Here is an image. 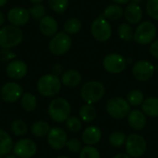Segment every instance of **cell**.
Here are the masks:
<instances>
[{
	"label": "cell",
	"mask_w": 158,
	"mask_h": 158,
	"mask_svg": "<svg viewBox=\"0 0 158 158\" xmlns=\"http://www.w3.org/2000/svg\"><path fill=\"white\" fill-rule=\"evenodd\" d=\"M62 82L58 76L49 73L44 74L39 78L37 81V91L44 97H52L56 95L61 90Z\"/></svg>",
	"instance_id": "obj_1"
},
{
	"label": "cell",
	"mask_w": 158,
	"mask_h": 158,
	"mask_svg": "<svg viewBox=\"0 0 158 158\" xmlns=\"http://www.w3.org/2000/svg\"><path fill=\"white\" fill-rule=\"evenodd\" d=\"M23 32L19 27L6 25L0 29V47L2 49H11L21 44Z\"/></svg>",
	"instance_id": "obj_2"
},
{
	"label": "cell",
	"mask_w": 158,
	"mask_h": 158,
	"mask_svg": "<svg viewBox=\"0 0 158 158\" xmlns=\"http://www.w3.org/2000/svg\"><path fill=\"white\" fill-rule=\"evenodd\" d=\"M49 118L57 123L66 121L71 113V107L68 100L62 97L53 99L47 108Z\"/></svg>",
	"instance_id": "obj_3"
},
{
	"label": "cell",
	"mask_w": 158,
	"mask_h": 158,
	"mask_svg": "<svg viewBox=\"0 0 158 158\" xmlns=\"http://www.w3.org/2000/svg\"><path fill=\"white\" fill-rule=\"evenodd\" d=\"M106 89L103 83L100 81H92L86 82L82 86L81 90V96L87 104L93 105L99 102L103 98Z\"/></svg>",
	"instance_id": "obj_4"
},
{
	"label": "cell",
	"mask_w": 158,
	"mask_h": 158,
	"mask_svg": "<svg viewBox=\"0 0 158 158\" xmlns=\"http://www.w3.org/2000/svg\"><path fill=\"white\" fill-rule=\"evenodd\" d=\"M72 40L70 36L64 32H57L55 34L49 42V51L55 56H62L66 54L71 47Z\"/></svg>",
	"instance_id": "obj_5"
},
{
	"label": "cell",
	"mask_w": 158,
	"mask_h": 158,
	"mask_svg": "<svg viewBox=\"0 0 158 158\" xmlns=\"http://www.w3.org/2000/svg\"><path fill=\"white\" fill-rule=\"evenodd\" d=\"M106 111L115 119H121L131 112V106L127 100L121 97H113L107 101Z\"/></svg>",
	"instance_id": "obj_6"
},
{
	"label": "cell",
	"mask_w": 158,
	"mask_h": 158,
	"mask_svg": "<svg viewBox=\"0 0 158 158\" xmlns=\"http://www.w3.org/2000/svg\"><path fill=\"white\" fill-rule=\"evenodd\" d=\"M125 145L128 156L133 158L143 156L147 148L145 139L136 133H132L127 138Z\"/></svg>",
	"instance_id": "obj_7"
},
{
	"label": "cell",
	"mask_w": 158,
	"mask_h": 158,
	"mask_svg": "<svg viewBox=\"0 0 158 158\" xmlns=\"http://www.w3.org/2000/svg\"><path fill=\"white\" fill-rule=\"evenodd\" d=\"M91 32L96 41L106 42L111 37L112 28L110 23L104 17H99L93 21L91 25Z\"/></svg>",
	"instance_id": "obj_8"
},
{
	"label": "cell",
	"mask_w": 158,
	"mask_h": 158,
	"mask_svg": "<svg viewBox=\"0 0 158 158\" xmlns=\"http://www.w3.org/2000/svg\"><path fill=\"white\" fill-rule=\"evenodd\" d=\"M156 36V28L151 21L142 22L136 29L134 40L140 44H148L153 43Z\"/></svg>",
	"instance_id": "obj_9"
},
{
	"label": "cell",
	"mask_w": 158,
	"mask_h": 158,
	"mask_svg": "<svg viewBox=\"0 0 158 158\" xmlns=\"http://www.w3.org/2000/svg\"><path fill=\"white\" fill-rule=\"evenodd\" d=\"M23 94L22 87L15 81L6 82L0 89V97L5 103L7 104H12L19 101Z\"/></svg>",
	"instance_id": "obj_10"
},
{
	"label": "cell",
	"mask_w": 158,
	"mask_h": 158,
	"mask_svg": "<svg viewBox=\"0 0 158 158\" xmlns=\"http://www.w3.org/2000/svg\"><path fill=\"white\" fill-rule=\"evenodd\" d=\"M13 153L19 158H32L37 153V145L32 140L22 138L14 144Z\"/></svg>",
	"instance_id": "obj_11"
},
{
	"label": "cell",
	"mask_w": 158,
	"mask_h": 158,
	"mask_svg": "<svg viewBox=\"0 0 158 158\" xmlns=\"http://www.w3.org/2000/svg\"><path fill=\"white\" fill-rule=\"evenodd\" d=\"M104 69L112 74H118L122 72L127 67V60L119 54H109L103 61Z\"/></svg>",
	"instance_id": "obj_12"
},
{
	"label": "cell",
	"mask_w": 158,
	"mask_h": 158,
	"mask_svg": "<svg viewBox=\"0 0 158 158\" xmlns=\"http://www.w3.org/2000/svg\"><path fill=\"white\" fill-rule=\"evenodd\" d=\"M47 143L53 150H61L66 146L68 136L66 131L57 127L50 129L47 134Z\"/></svg>",
	"instance_id": "obj_13"
},
{
	"label": "cell",
	"mask_w": 158,
	"mask_h": 158,
	"mask_svg": "<svg viewBox=\"0 0 158 158\" xmlns=\"http://www.w3.org/2000/svg\"><path fill=\"white\" fill-rule=\"evenodd\" d=\"M155 73V66L148 60H139L132 68V74L135 79L141 81L150 80Z\"/></svg>",
	"instance_id": "obj_14"
},
{
	"label": "cell",
	"mask_w": 158,
	"mask_h": 158,
	"mask_svg": "<svg viewBox=\"0 0 158 158\" xmlns=\"http://www.w3.org/2000/svg\"><path fill=\"white\" fill-rule=\"evenodd\" d=\"M30 17V11L21 6H15L10 8L6 15L8 22L11 25L17 27H20L27 24L29 22Z\"/></svg>",
	"instance_id": "obj_15"
},
{
	"label": "cell",
	"mask_w": 158,
	"mask_h": 158,
	"mask_svg": "<svg viewBox=\"0 0 158 158\" xmlns=\"http://www.w3.org/2000/svg\"><path fill=\"white\" fill-rule=\"evenodd\" d=\"M6 72L8 78H10L11 80H21L28 73V66L22 60L13 59L7 64Z\"/></svg>",
	"instance_id": "obj_16"
},
{
	"label": "cell",
	"mask_w": 158,
	"mask_h": 158,
	"mask_svg": "<svg viewBox=\"0 0 158 158\" xmlns=\"http://www.w3.org/2000/svg\"><path fill=\"white\" fill-rule=\"evenodd\" d=\"M39 29L43 35L46 37H53L55 34L57 33L58 24L55 18L51 16H44L43 19H40Z\"/></svg>",
	"instance_id": "obj_17"
},
{
	"label": "cell",
	"mask_w": 158,
	"mask_h": 158,
	"mask_svg": "<svg viewBox=\"0 0 158 158\" xmlns=\"http://www.w3.org/2000/svg\"><path fill=\"white\" fill-rule=\"evenodd\" d=\"M102 138V132L99 128L95 126H90L84 130L81 135L82 142L87 145H94L99 143Z\"/></svg>",
	"instance_id": "obj_18"
},
{
	"label": "cell",
	"mask_w": 158,
	"mask_h": 158,
	"mask_svg": "<svg viewBox=\"0 0 158 158\" xmlns=\"http://www.w3.org/2000/svg\"><path fill=\"white\" fill-rule=\"evenodd\" d=\"M124 16H125L126 20L129 23L137 24L143 19V10H142L141 6H139L137 4L131 3L126 6Z\"/></svg>",
	"instance_id": "obj_19"
},
{
	"label": "cell",
	"mask_w": 158,
	"mask_h": 158,
	"mask_svg": "<svg viewBox=\"0 0 158 158\" xmlns=\"http://www.w3.org/2000/svg\"><path fill=\"white\" fill-rule=\"evenodd\" d=\"M129 125L135 131L143 130L146 125V118L143 112L135 109L130 112L128 117Z\"/></svg>",
	"instance_id": "obj_20"
},
{
	"label": "cell",
	"mask_w": 158,
	"mask_h": 158,
	"mask_svg": "<svg viewBox=\"0 0 158 158\" xmlns=\"http://www.w3.org/2000/svg\"><path fill=\"white\" fill-rule=\"evenodd\" d=\"M81 81V75L79 71L75 69H69L62 74L61 82L66 87H76Z\"/></svg>",
	"instance_id": "obj_21"
},
{
	"label": "cell",
	"mask_w": 158,
	"mask_h": 158,
	"mask_svg": "<svg viewBox=\"0 0 158 158\" xmlns=\"http://www.w3.org/2000/svg\"><path fill=\"white\" fill-rule=\"evenodd\" d=\"M14 143L11 136L4 130L0 129V157L9 155L13 151Z\"/></svg>",
	"instance_id": "obj_22"
},
{
	"label": "cell",
	"mask_w": 158,
	"mask_h": 158,
	"mask_svg": "<svg viewBox=\"0 0 158 158\" xmlns=\"http://www.w3.org/2000/svg\"><path fill=\"white\" fill-rule=\"evenodd\" d=\"M143 111L149 117H158V98L149 97L145 99L142 105Z\"/></svg>",
	"instance_id": "obj_23"
},
{
	"label": "cell",
	"mask_w": 158,
	"mask_h": 158,
	"mask_svg": "<svg viewBox=\"0 0 158 158\" xmlns=\"http://www.w3.org/2000/svg\"><path fill=\"white\" fill-rule=\"evenodd\" d=\"M50 129L51 128L46 121L37 120L31 125V132L35 138H43L44 136H47Z\"/></svg>",
	"instance_id": "obj_24"
},
{
	"label": "cell",
	"mask_w": 158,
	"mask_h": 158,
	"mask_svg": "<svg viewBox=\"0 0 158 158\" xmlns=\"http://www.w3.org/2000/svg\"><path fill=\"white\" fill-rule=\"evenodd\" d=\"M20 106L26 112H32L37 107V98L31 93H24L20 98Z\"/></svg>",
	"instance_id": "obj_25"
},
{
	"label": "cell",
	"mask_w": 158,
	"mask_h": 158,
	"mask_svg": "<svg viewBox=\"0 0 158 158\" xmlns=\"http://www.w3.org/2000/svg\"><path fill=\"white\" fill-rule=\"evenodd\" d=\"M96 114H97V112H96L95 107L93 106V105H89V104L82 106L79 111L80 118L84 122L93 121L96 118Z\"/></svg>",
	"instance_id": "obj_26"
},
{
	"label": "cell",
	"mask_w": 158,
	"mask_h": 158,
	"mask_svg": "<svg viewBox=\"0 0 158 158\" xmlns=\"http://www.w3.org/2000/svg\"><path fill=\"white\" fill-rule=\"evenodd\" d=\"M123 15V9L121 6L118 4L109 5L104 11V16L110 20H118Z\"/></svg>",
	"instance_id": "obj_27"
},
{
	"label": "cell",
	"mask_w": 158,
	"mask_h": 158,
	"mask_svg": "<svg viewBox=\"0 0 158 158\" xmlns=\"http://www.w3.org/2000/svg\"><path fill=\"white\" fill-rule=\"evenodd\" d=\"M81 27H82V24L79 19L71 18L66 20V22L64 23L63 29H64V31L68 34H76L81 30Z\"/></svg>",
	"instance_id": "obj_28"
},
{
	"label": "cell",
	"mask_w": 158,
	"mask_h": 158,
	"mask_svg": "<svg viewBox=\"0 0 158 158\" xmlns=\"http://www.w3.org/2000/svg\"><path fill=\"white\" fill-rule=\"evenodd\" d=\"M10 131L17 137L25 136L28 132V126L23 120L16 119V120L12 121V123L10 125Z\"/></svg>",
	"instance_id": "obj_29"
},
{
	"label": "cell",
	"mask_w": 158,
	"mask_h": 158,
	"mask_svg": "<svg viewBox=\"0 0 158 158\" xmlns=\"http://www.w3.org/2000/svg\"><path fill=\"white\" fill-rule=\"evenodd\" d=\"M118 36L121 40L129 42L134 39V33H133V29L129 23H122L118 26Z\"/></svg>",
	"instance_id": "obj_30"
},
{
	"label": "cell",
	"mask_w": 158,
	"mask_h": 158,
	"mask_svg": "<svg viewBox=\"0 0 158 158\" xmlns=\"http://www.w3.org/2000/svg\"><path fill=\"white\" fill-rule=\"evenodd\" d=\"M48 6L56 13H64L69 6V0H47Z\"/></svg>",
	"instance_id": "obj_31"
},
{
	"label": "cell",
	"mask_w": 158,
	"mask_h": 158,
	"mask_svg": "<svg viewBox=\"0 0 158 158\" xmlns=\"http://www.w3.org/2000/svg\"><path fill=\"white\" fill-rule=\"evenodd\" d=\"M144 99V95L140 91V90H133L131 91L127 97V101L129 102L130 105L133 106H137L140 105H143V100Z\"/></svg>",
	"instance_id": "obj_32"
},
{
	"label": "cell",
	"mask_w": 158,
	"mask_h": 158,
	"mask_svg": "<svg viewBox=\"0 0 158 158\" xmlns=\"http://www.w3.org/2000/svg\"><path fill=\"white\" fill-rule=\"evenodd\" d=\"M126 135L123 132L120 131H116L113 132L110 136H109V143L116 148L121 147L123 144H125L126 143Z\"/></svg>",
	"instance_id": "obj_33"
},
{
	"label": "cell",
	"mask_w": 158,
	"mask_h": 158,
	"mask_svg": "<svg viewBox=\"0 0 158 158\" xmlns=\"http://www.w3.org/2000/svg\"><path fill=\"white\" fill-rule=\"evenodd\" d=\"M66 127L71 132H78L82 128V123L77 117H69L66 120Z\"/></svg>",
	"instance_id": "obj_34"
},
{
	"label": "cell",
	"mask_w": 158,
	"mask_h": 158,
	"mask_svg": "<svg viewBox=\"0 0 158 158\" xmlns=\"http://www.w3.org/2000/svg\"><path fill=\"white\" fill-rule=\"evenodd\" d=\"M29 11H30V15L34 19H41L45 16V8L41 3L35 4L33 6H31L29 9Z\"/></svg>",
	"instance_id": "obj_35"
},
{
	"label": "cell",
	"mask_w": 158,
	"mask_h": 158,
	"mask_svg": "<svg viewBox=\"0 0 158 158\" xmlns=\"http://www.w3.org/2000/svg\"><path fill=\"white\" fill-rule=\"evenodd\" d=\"M80 158H100V154L95 147L88 145L80 152Z\"/></svg>",
	"instance_id": "obj_36"
},
{
	"label": "cell",
	"mask_w": 158,
	"mask_h": 158,
	"mask_svg": "<svg viewBox=\"0 0 158 158\" xmlns=\"http://www.w3.org/2000/svg\"><path fill=\"white\" fill-rule=\"evenodd\" d=\"M146 11L152 19L158 20V0H148L146 3Z\"/></svg>",
	"instance_id": "obj_37"
},
{
	"label": "cell",
	"mask_w": 158,
	"mask_h": 158,
	"mask_svg": "<svg viewBox=\"0 0 158 158\" xmlns=\"http://www.w3.org/2000/svg\"><path fill=\"white\" fill-rule=\"evenodd\" d=\"M66 147L68 148V150L70 153H74V154L81 152L82 149V145H81V141L76 139V138L69 139L66 143Z\"/></svg>",
	"instance_id": "obj_38"
},
{
	"label": "cell",
	"mask_w": 158,
	"mask_h": 158,
	"mask_svg": "<svg viewBox=\"0 0 158 158\" xmlns=\"http://www.w3.org/2000/svg\"><path fill=\"white\" fill-rule=\"evenodd\" d=\"M16 55L14 53H12L9 49H2L0 51V58L2 61L6 62V61H12L15 58Z\"/></svg>",
	"instance_id": "obj_39"
},
{
	"label": "cell",
	"mask_w": 158,
	"mask_h": 158,
	"mask_svg": "<svg viewBox=\"0 0 158 158\" xmlns=\"http://www.w3.org/2000/svg\"><path fill=\"white\" fill-rule=\"evenodd\" d=\"M150 53H151V55H152L155 58H157L158 59V40L154 41V42L151 44V46H150Z\"/></svg>",
	"instance_id": "obj_40"
},
{
	"label": "cell",
	"mask_w": 158,
	"mask_h": 158,
	"mask_svg": "<svg viewBox=\"0 0 158 158\" xmlns=\"http://www.w3.org/2000/svg\"><path fill=\"white\" fill-rule=\"evenodd\" d=\"M62 71H63V67H62V65H60V64H56V65L53 67V74L58 76Z\"/></svg>",
	"instance_id": "obj_41"
},
{
	"label": "cell",
	"mask_w": 158,
	"mask_h": 158,
	"mask_svg": "<svg viewBox=\"0 0 158 158\" xmlns=\"http://www.w3.org/2000/svg\"><path fill=\"white\" fill-rule=\"evenodd\" d=\"M5 20H6V17L4 15V13L2 11H0V26H2L5 23Z\"/></svg>",
	"instance_id": "obj_42"
},
{
	"label": "cell",
	"mask_w": 158,
	"mask_h": 158,
	"mask_svg": "<svg viewBox=\"0 0 158 158\" xmlns=\"http://www.w3.org/2000/svg\"><path fill=\"white\" fill-rule=\"evenodd\" d=\"M113 2H115V3H117L118 5H122V4H127V3H129L131 0H112Z\"/></svg>",
	"instance_id": "obj_43"
},
{
	"label": "cell",
	"mask_w": 158,
	"mask_h": 158,
	"mask_svg": "<svg viewBox=\"0 0 158 158\" xmlns=\"http://www.w3.org/2000/svg\"><path fill=\"white\" fill-rule=\"evenodd\" d=\"M113 158H131L128 155H124V154H119V155H117L116 156H114Z\"/></svg>",
	"instance_id": "obj_44"
},
{
	"label": "cell",
	"mask_w": 158,
	"mask_h": 158,
	"mask_svg": "<svg viewBox=\"0 0 158 158\" xmlns=\"http://www.w3.org/2000/svg\"><path fill=\"white\" fill-rule=\"evenodd\" d=\"M8 0H0V7H3L6 5Z\"/></svg>",
	"instance_id": "obj_45"
},
{
	"label": "cell",
	"mask_w": 158,
	"mask_h": 158,
	"mask_svg": "<svg viewBox=\"0 0 158 158\" xmlns=\"http://www.w3.org/2000/svg\"><path fill=\"white\" fill-rule=\"evenodd\" d=\"M31 3H33V4H40L41 2H43L44 0H30Z\"/></svg>",
	"instance_id": "obj_46"
},
{
	"label": "cell",
	"mask_w": 158,
	"mask_h": 158,
	"mask_svg": "<svg viewBox=\"0 0 158 158\" xmlns=\"http://www.w3.org/2000/svg\"><path fill=\"white\" fill-rule=\"evenodd\" d=\"M4 158H19L18 156H16L15 155H7L6 156H4Z\"/></svg>",
	"instance_id": "obj_47"
},
{
	"label": "cell",
	"mask_w": 158,
	"mask_h": 158,
	"mask_svg": "<svg viewBox=\"0 0 158 158\" xmlns=\"http://www.w3.org/2000/svg\"><path fill=\"white\" fill-rule=\"evenodd\" d=\"M56 158H70V157L66 156H57V157H56Z\"/></svg>",
	"instance_id": "obj_48"
},
{
	"label": "cell",
	"mask_w": 158,
	"mask_h": 158,
	"mask_svg": "<svg viewBox=\"0 0 158 158\" xmlns=\"http://www.w3.org/2000/svg\"><path fill=\"white\" fill-rule=\"evenodd\" d=\"M132 1H133V3H134V4H137V5H138V3H139L141 0H132Z\"/></svg>",
	"instance_id": "obj_49"
},
{
	"label": "cell",
	"mask_w": 158,
	"mask_h": 158,
	"mask_svg": "<svg viewBox=\"0 0 158 158\" xmlns=\"http://www.w3.org/2000/svg\"><path fill=\"white\" fill-rule=\"evenodd\" d=\"M156 69L157 70V72H158V65H157V66H156V68H155V70H156Z\"/></svg>",
	"instance_id": "obj_50"
},
{
	"label": "cell",
	"mask_w": 158,
	"mask_h": 158,
	"mask_svg": "<svg viewBox=\"0 0 158 158\" xmlns=\"http://www.w3.org/2000/svg\"><path fill=\"white\" fill-rule=\"evenodd\" d=\"M0 113H1V110H0Z\"/></svg>",
	"instance_id": "obj_51"
},
{
	"label": "cell",
	"mask_w": 158,
	"mask_h": 158,
	"mask_svg": "<svg viewBox=\"0 0 158 158\" xmlns=\"http://www.w3.org/2000/svg\"><path fill=\"white\" fill-rule=\"evenodd\" d=\"M0 158H1V157H0Z\"/></svg>",
	"instance_id": "obj_52"
}]
</instances>
